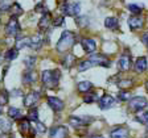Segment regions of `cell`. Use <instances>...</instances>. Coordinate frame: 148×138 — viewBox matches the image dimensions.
Segmentation results:
<instances>
[{
  "mask_svg": "<svg viewBox=\"0 0 148 138\" xmlns=\"http://www.w3.org/2000/svg\"><path fill=\"white\" fill-rule=\"evenodd\" d=\"M60 76L61 74L58 70H45L41 74V82L48 89H53L58 86Z\"/></svg>",
  "mask_w": 148,
  "mask_h": 138,
  "instance_id": "1",
  "label": "cell"
},
{
  "mask_svg": "<svg viewBox=\"0 0 148 138\" xmlns=\"http://www.w3.org/2000/svg\"><path fill=\"white\" fill-rule=\"evenodd\" d=\"M74 42H75V34L70 30H65L60 37L58 42H57V50L60 53L68 51L69 49L73 47Z\"/></svg>",
  "mask_w": 148,
  "mask_h": 138,
  "instance_id": "2",
  "label": "cell"
},
{
  "mask_svg": "<svg viewBox=\"0 0 148 138\" xmlns=\"http://www.w3.org/2000/svg\"><path fill=\"white\" fill-rule=\"evenodd\" d=\"M148 105L147 99H144L143 96H136V97H131L128 100V108L131 112H140L144 110V108Z\"/></svg>",
  "mask_w": 148,
  "mask_h": 138,
  "instance_id": "3",
  "label": "cell"
},
{
  "mask_svg": "<svg viewBox=\"0 0 148 138\" xmlns=\"http://www.w3.org/2000/svg\"><path fill=\"white\" fill-rule=\"evenodd\" d=\"M61 12L65 16H78L81 12V5L78 1H74V3L65 1L61 5Z\"/></svg>",
  "mask_w": 148,
  "mask_h": 138,
  "instance_id": "4",
  "label": "cell"
},
{
  "mask_svg": "<svg viewBox=\"0 0 148 138\" xmlns=\"http://www.w3.org/2000/svg\"><path fill=\"white\" fill-rule=\"evenodd\" d=\"M20 32V24L17 21V17H11L8 24L5 25V34L7 36H17Z\"/></svg>",
  "mask_w": 148,
  "mask_h": 138,
  "instance_id": "5",
  "label": "cell"
},
{
  "mask_svg": "<svg viewBox=\"0 0 148 138\" xmlns=\"http://www.w3.org/2000/svg\"><path fill=\"white\" fill-rule=\"evenodd\" d=\"M89 61L92 62L94 66H102V67H110V59L106 57V55H102V54H94L90 57Z\"/></svg>",
  "mask_w": 148,
  "mask_h": 138,
  "instance_id": "6",
  "label": "cell"
},
{
  "mask_svg": "<svg viewBox=\"0 0 148 138\" xmlns=\"http://www.w3.org/2000/svg\"><path fill=\"white\" fill-rule=\"evenodd\" d=\"M69 134L68 132V128L64 125H58V126H54V128L50 129L49 132V137L50 138H66Z\"/></svg>",
  "mask_w": 148,
  "mask_h": 138,
  "instance_id": "7",
  "label": "cell"
},
{
  "mask_svg": "<svg viewBox=\"0 0 148 138\" xmlns=\"http://www.w3.org/2000/svg\"><path fill=\"white\" fill-rule=\"evenodd\" d=\"M48 105H49L54 112H61V110H64V107H65L64 101L58 97H54V96H49V97H48Z\"/></svg>",
  "mask_w": 148,
  "mask_h": 138,
  "instance_id": "8",
  "label": "cell"
},
{
  "mask_svg": "<svg viewBox=\"0 0 148 138\" xmlns=\"http://www.w3.org/2000/svg\"><path fill=\"white\" fill-rule=\"evenodd\" d=\"M128 25L132 30H136V29H142L143 25H144V18L142 17L140 15H135L131 16L128 18Z\"/></svg>",
  "mask_w": 148,
  "mask_h": 138,
  "instance_id": "9",
  "label": "cell"
},
{
  "mask_svg": "<svg viewBox=\"0 0 148 138\" xmlns=\"http://www.w3.org/2000/svg\"><path fill=\"white\" fill-rule=\"evenodd\" d=\"M115 105V99L110 95H103L101 99H99V108L102 110H106V109H110L111 107Z\"/></svg>",
  "mask_w": 148,
  "mask_h": 138,
  "instance_id": "10",
  "label": "cell"
},
{
  "mask_svg": "<svg viewBox=\"0 0 148 138\" xmlns=\"http://www.w3.org/2000/svg\"><path fill=\"white\" fill-rule=\"evenodd\" d=\"M147 68H148L147 58H145V57H139L135 61V64H134V71L138 74H142V72H144Z\"/></svg>",
  "mask_w": 148,
  "mask_h": 138,
  "instance_id": "11",
  "label": "cell"
},
{
  "mask_svg": "<svg viewBox=\"0 0 148 138\" xmlns=\"http://www.w3.org/2000/svg\"><path fill=\"white\" fill-rule=\"evenodd\" d=\"M128 129L123 128V126H118L114 128L110 132V137L111 138H128Z\"/></svg>",
  "mask_w": 148,
  "mask_h": 138,
  "instance_id": "12",
  "label": "cell"
},
{
  "mask_svg": "<svg viewBox=\"0 0 148 138\" xmlns=\"http://www.w3.org/2000/svg\"><path fill=\"white\" fill-rule=\"evenodd\" d=\"M38 99H40V93L38 92H36V91L29 92L24 99V105L25 107H33L37 101H38Z\"/></svg>",
  "mask_w": 148,
  "mask_h": 138,
  "instance_id": "13",
  "label": "cell"
},
{
  "mask_svg": "<svg viewBox=\"0 0 148 138\" xmlns=\"http://www.w3.org/2000/svg\"><path fill=\"white\" fill-rule=\"evenodd\" d=\"M81 45H82V49L86 53H92L97 49V42L92 38H83L81 41Z\"/></svg>",
  "mask_w": 148,
  "mask_h": 138,
  "instance_id": "14",
  "label": "cell"
},
{
  "mask_svg": "<svg viewBox=\"0 0 148 138\" xmlns=\"http://www.w3.org/2000/svg\"><path fill=\"white\" fill-rule=\"evenodd\" d=\"M31 130H33V129H31V121L28 118H21V121L18 124V132L23 135H27V134H32Z\"/></svg>",
  "mask_w": 148,
  "mask_h": 138,
  "instance_id": "15",
  "label": "cell"
},
{
  "mask_svg": "<svg viewBox=\"0 0 148 138\" xmlns=\"http://www.w3.org/2000/svg\"><path fill=\"white\" fill-rule=\"evenodd\" d=\"M52 24V17H50V13L49 12H44L42 13V17L40 18V21H38V28H40V30H46L49 25Z\"/></svg>",
  "mask_w": 148,
  "mask_h": 138,
  "instance_id": "16",
  "label": "cell"
},
{
  "mask_svg": "<svg viewBox=\"0 0 148 138\" xmlns=\"http://www.w3.org/2000/svg\"><path fill=\"white\" fill-rule=\"evenodd\" d=\"M119 70L120 71H128L130 67H131V58H130L128 54H123L119 58Z\"/></svg>",
  "mask_w": 148,
  "mask_h": 138,
  "instance_id": "17",
  "label": "cell"
},
{
  "mask_svg": "<svg viewBox=\"0 0 148 138\" xmlns=\"http://www.w3.org/2000/svg\"><path fill=\"white\" fill-rule=\"evenodd\" d=\"M28 46H31V38L29 37L17 36V38H16V49L20 50V49H24V47H28Z\"/></svg>",
  "mask_w": 148,
  "mask_h": 138,
  "instance_id": "18",
  "label": "cell"
},
{
  "mask_svg": "<svg viewBox=\"0 0 148 138\" xmlns=\"http://www.w3.org/2000/svg\"><path fill=\"white\" fill-rule=\"evenodd\" d=\"M44 40H42V36L41 34H34V36L31 37V46L29 47H33V49L38 50L42 46Z\"/></svg>",
  "mask_w": 148,
  "mask_h": 138,
  "instance_id": "19",
  "label": "cell"
},
{
  "mask_svg": "<svg viewBox=\"0 0 148 138\" xmlns=\"http://www.w3.org/2000/svg\"><path fill=\"white\" fill-rule=\"evenodd\" d=\"M36 82V72L32 70H27L23 74V83L24 84H32Z\"/></svg>",
  "mask_w": 148,
  "mask_h": 138,
  "instance_id": "20",
  "label": "cell"
},
{
  "mask_svg": "<svg viewBox=\"0 0 148 138\" xmlns=\"http://www.w3.org/2000/svg\"><path fill=\"white\" fill-rule=\"evenodd\" d=\"M69 124L74 128H79V126L87 125L89 121H85V118H81V117H75V116H70L69 117Z\"/></svg>",
  "mask_w": 148,
  "mask_h": 138,
  "instance_id": "21",
  "label": "cell"
},
{
  "mask_svg": "<svg viewBox=\"0 0 148 138\" xmlns=\"http://www.w3.org/2000/svg\"><path fill=\"white\" fill-rule=\"evenodd\" d=\"M77 88L81 93H89V92H91V89H92V83L89 82V80H85V82L78 83Z\"/></svg>",
  "mask_w": 148,
  "mask_h": 138,
  "instance_id": "22",
  "label": "cell"
},
{
  "mask_svg": "<svg viewBox=\"0 0 148 138\" xmlns=\"http://www.w3.org/2000/svg\"><path fill=\"white\" fill-rule=\"evenodd\" d=\"M105 26L107 29H111V30H114L119 26V21H118L116 17H106L105 18Z\"/></svg>",
  "mask_w": 148,
  "mask_h": 138,
  "instance_id": "23",
  "label": "cell"
},
{
  "mask_svg": "<svg viewBox=\"0 0 148 138\" xmlns=\"http://www.w3.org/2000/svg\"><path fill=\"white\" fill-rule=\"evenodd\" d=\"M135 121L143 124V125H148V110H140L135 116Z\"/></svg>",
  "mask_w": 148,
  "mask_h": 138,
  "instance_id": "24",
  "label": "cell"
},
{
  "mask_svg": "<svg viewBox=\"0 0 148 138\" xmlns=\"http://www.w3.org/2000/svg\"><path fill=\"white\" fill-rule=\"evenodd\" d=\"M74 61H75V57L73 54H66L62 59V64H64L65 68H70L74 64Z\"/></svg>",
  "mask_w": 148,
  "mask_h": 138,
  "instance_id": "25",
  "label": "cell"
},
{
  "mask_svg": "<svg viewBox=\"0 0 148 138\" xmlns=\"http://www.w3.org/2000/svg\"><path fill=\"white\" fill-rule=\"evenodd\" d=\"M132 86H134V82L131 79H120L119 82H118V87L122 88L123 91H127V89L131 88Z\"/></svg>",
  "mask_w": 148,
  "mask_h": 138,
  "instance_id": "26",
  "label": "cell"
},
{
  "mask_svg": "<svg viewBox=\"0 0 148 138\" xmlns=\"http://www.w3.org/2000/svg\"><path fill=\"white\" fill-rule=\"evenodd\" d=\"M17 57H18V50L16 49V47L8 49L5 53V55H4V58H5L7 61H13V59H16Z\"/></svg>",
  "mask_w": 148,
  "mask_h": 138,
  "instance_id": "27",
  "label": "cell"
},
{
  "mask_svg": "<svg viewBox=\"0 0 148 138\" xmlns=\"http://www.w3.org/2000/svg\"><path fill=\"white\" fill-rule=\"evenodd\" d=\"M12 128V122L9 120H0V132L1 133H8Z\"/></svg>",
  "mask_w": 148,
  "mask_h": 138,
  "instance_id": "28",
  "label": "cell"
},
{
  "mask_svg": "<svg viewBox=\"0 0 148 138\" xmlns=\"http://www.w3.org/2000/svg\"><path fill=\"white\" fill-rule=\"evenodd\" d=\"M11 13H12V17H17V16H20L23 13V8H21V5L18 3H13L12 5H11Z\"/></svg>",
  "mask_w": 148,
  "mask_h": 138,
  "instance_id": "29",
  "label": "cell"
},
{
  "mask_svg": "<svg viewBox=\"0 0 148 138\" xmlns=\"http://www.w3.org/2000/svg\"><path fill=\"white\" fill-rule=\"evenodd\" d=\"M8 116L13 120H18L21 117V112H20V109H17L16 107H11L8 109Z\"/></svg>",
  "mask_w": 148,
  "mask_h": 138,
  "instance_id": "30",
  "label": "cell"
},
{
  "mask_svg": "<svg viewBox=\"0 0 148 138\" xmlns=\"http://www.w3.org/2000/svg\"><path fill=\"white\" fill-rule=\"evenodd\" d=\"M98 96H97L95 92H89V93H85V97H83V101L86 103V104H91V103H95Z\"/></svg>",
  "mask_w": 148,
  "mask_h": 138,
  "instance_id": "31",
  "label": "cell"
},
{
  "mask_svg": "<svg viewBox=\"0 0 148 138\" xmlns=\"http://www.w3.org/2000/svg\"><path fill=\"white\" fill-rule=\"evenodd\" d=\"M91 67H94V64H92L91 61H89V59H87V61H82L79 64H78V71L82 72V71H86Z\"/></svg>",
  "mask_w": 148,
  "mask_h": 138,
  "instance_id": "32",
  "label": "cell"
},
{
  "mask_svg": "<svg viewBox=\"0 0 148 138\" xmlns=\"http://www.w3.org/2000/svg\"><path fill=\"white\" fill-rule=\"evenodd\" d=\"M9 100V92L7 89H0V105H5Z\"/></svg>",
  "mask_w": 148,
  "mask_h": 138,
  "instance_id": "33",
  "label": "cell"
},
{
  "mask_svg": "<svg viewBox=\"0 0 148 138\" xmlns=\"http://www.w3.org/2000/svg\"><path fill=\"white\" fill-rule=\"evenodd\" d=\"M28 120L29 121H33V122H38V110L36 108H32L29 110V114H28Z\"/></svg>",
  "mask_w": 148,
  "mask_h": 138,
  "instance_id": "34",
  "label": "cell"
},
{
  "mask_svg": "<svg viewBox=\"0 0 148 138\" xmlns=\"http://www.w3.org/2000/svg\"><path fill=\"white\" fill-rule=\"evenodd\" d=\"M128 11L130 12H132L134 15H140L143 11V7L142 5H138V4H128Z\"/></svg>",
  "mask_w": 148,
  "mask_h": 138,
  "instance_id": "35",
  "label": "cell"
},
{
  "mask_svg": "<svg viewBox=\"0 0 148 138\" xmlns=\"http://www.w3.org/2000/svg\"><path fill=\"white\" fill-rule=\"evenodd\" d=\"M34 63H36V57H27L24 61V64L27 66L28 70H32V67L34 66Z\"/></svg>",
  "mask_w": 148,
  "mask_h": 138,
  "instance_id": "36",
  "label": "cell"
},
{
  "mask_svg": "<svg viewBox=\"0 0 148 138\" xmlns=\"http://www.w3.org/2000/svg\"><path fill=\"white\" fill-rule=\"evenodd\" d=\"M11 0H0V11H8L11 9Z\"/></svg>",
  "mask_w": 148,
  "mask_h": 138,
  "instance_id": "37",
  "label": "cell"
},
{
  "mask_svg": "<svg viewBox=\"0 0 148 138\" xmlns=\"http://www.w3.org/2000/svg\"><path fill=\"white\" fill-rule=\"evenodd\" d=\"M118 99L122 101H127L131 99V95H130V92H127V91H120L119 93H118Z\"/></svg>",
  "mask_w": 148,
  "mask_h": 138,
  "instance_id": "38",
  "label": "cell"
},
{
  "mask_svg": "<svg viewBox=\"0 0 148 138\" xmlns=\"http://www.w3.org/2000/svg\"><path fill=\"white\" fill-rule=\"evenodd\" d=\"M37 132L38 133H46V126L44 125V124H41L40 121H38V122H37Z\"/></svg>",
  "mask_w": 148,
  "mask_h": 138,
  "instance_id": "39",
  "label": "cell"
},
{
  "mask_svg": "<svg viewBox=\"0 0 148 138\" xmlns=\"http://www.w3.org/2000/svg\"><path fill=\"white\" fill-rule=\"evenodd\" d=\"M62 22H64V16H60V17L53 20V25H54V26H60Z\"/></svg>",
  "mask_w": 148,
  "mask_h": 138,
  "instance_id": "40",
  "label": "cell"
},
{
  "mask_svg": "<svg viewBox=\"0 0 148 138\" xmlns=\"http://www.w3.org/2000/svg\"><path fill=\"white\" fill-rule=\"evenodd\" d=\"M142 41H143V43L144 45H148V33H144L142 36Z\"/></svg>",
  "mask_w": 148,
  "mask_h": 138,
  "instance_id": "41",
  "label": "cell"
},
{
  "mask_svg": "<svg viewBox=\"0 0 148 138\" xmlns=\"http://www.w3.org/2000/svg\"><path fill=\"white\" fill-rule=\"evenodd\" d=\"M91 138H103L102 135H94V137H91Z\"/></svg>",
  "mask_w": 148,
  "mask_h": 138,
  "instance_id": "42",
  "label": "cell"
},
{
  "mask_svg": "<svg viewBox=\"0 0 148 138\" xmlns=\"http://www.w3.org/2000/svg\"><path fill=\"white\" fill-rule=\"evenodd\" d=\"M145 89H147V92H148V82L145 83Z\"/></svg>",
  "mask_w": 148,
  "mask_h": 138,
  "instance_id": "43",
  "label": "cell"
},
{
  "mask_svg": "<svg viewBox=\"0 0 148 138\" xmlns=\"http://www.w3.org/2000/svg\"><path fill=\"white\" fill-rule=\"evenodd\" d=\"M0 114H1V105H0Z\"/></svg>",
  "mask_w": 148,
  "mask_h": 138,
  "instance_id": "44",
  "label": "cell"
},
{
  "mask_svg": "<svg viewBox=\"0 0 148 138\" xmlns=\"http://www.w3.org/2000/svg\"><path fill=\"white\" fill-rule=\"evenodd\" d=\"M0 62H1V53H0Z\"/></svg>",
  "mask_w": 148,
  "mask_h": 138,
  "instance_id": "45",
  "label": "cell"
},
{
  "mask_svg": "<svg viewBox=\"0 0 148 138\" xmlns=\"http://www.w3.org/2000/svg\"><path fill=\"white\" fill-rule=\"evenodd\" d=\"M143 138H148V135H144V137H143Z\"/></svg>",
  "mask_w": 148,
  "mask_h": 138,
  "instance_id": "46",
  "label": "cell"
},
{
  "mask_svg": "<svg viewBox=\"0 0 148 138\" xmlns=\"http://www.w3.org/2000/svg\"><path fill=\"white\" fill-rule=\"evenodd\" d=\"M147 132H148V125H147Z\"/></svg>",
  "mask_w": 148,
  "mask_h": 138,
  "instance_id": "47",
  "label": "cell"
},
{
  "mask_svg": "<svg viewBox=\"0 0 148 138\" xmlns=\"http://www.w3.org/2000/svg\"><path fill=\"white\" fill-rule=\"evenodd\" d=\"M65 1H66V0H64V3H65Z\"/></svg>",
  "mask_w": 148,
  "mask_h": 138,
  "instance_id": "48",
  "label": "cell"
},
{
  "mask_svg": "<svg viewBox=\"0 0 148 138\" xmlns=\"http://www.w3.org/2000/svg\"><path fill=\"white\" fill-rule=\"evenodd\" d=\"M147 46H148V45H147Z\"/></svg>",
  "mask_w": 148,
  "mask_h": 138,
  "instance_id": "49",
  "label": "cell"
}]
</instances>
